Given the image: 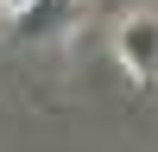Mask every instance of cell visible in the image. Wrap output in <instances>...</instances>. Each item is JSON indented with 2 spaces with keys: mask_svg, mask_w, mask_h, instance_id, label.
<instances>
[{
  "mask_svg": "<svg viewBox=\"0 0 158 152\" xmlns=\"http://www.w3.org/2000/svg\"><path fill=\"white\" fill-rule=\"evenodd\" d=\"M114 57L127 63V76L133 82H158V13L152 6H133L120 19V32H114Z\"/></svg>",
  "mask_w": 158,
  "mask_h": 152,
  "instance_id": "1",
  "label": "cell"
},
{
  "mask_svg": "<svg viewBox=\"0 0 158 152\" xmlns=\"http://www.w3.org/2000/svg\"><path fill=\"white\" fill-rule=\"evenodd\" d=\"M6 6H13V13H19V19H32V13H38V6H44V0H6Z\"/></svg>",
  "mask_w": 158,
  "mask_h": 152,
  "instance_id": "2",
  "label": "cell"
}]
</instances>
